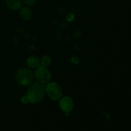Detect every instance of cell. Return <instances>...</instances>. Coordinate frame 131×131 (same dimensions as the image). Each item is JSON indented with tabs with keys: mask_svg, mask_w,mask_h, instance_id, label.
<instances>
[{
	"mask_svg": "<svg viewBox=\"0 0 131 131\" xmlns=\"http://www.w3.org/2000/svg\"><path fill=\"white\" fill-rule=\"evenodd\" d=\"M74 17H75V15H74V14H72V13H69V14L66 15L67 20L69 22H71L72 21V20H74Z\"/></svg>",
	"mask_w": 131,
	"mask_h": 131,
	"instance_id": "7c38bea8",
	"label": "cell"
},
{
	"mask_svg": "<svg viewBox=\"0 0 131 131\" xmlns=\"http://www.w3.org/2000/svg\"><path fill=\"white\" fill-rule=\"evenodd\" d=\"M46 93L52 101H58L63 96L62 88L59 83L55 81H50L46 84Z\"/></svg>",
	"mask_w": 131,
	"mask_h": 131,
	"instance_id": "3957f363",
	"label": "cell"
},
{
	"mask_svg": "<svg viewBox=\"0 0 131 131\" xmlns=\"http://www.w3.org/2000/svg\"><path fill=\"white\" fill-rule=\"evenodd\" d=\"M20 101H21L22 103L24 104H27L29 103V99H28V96H27L26 95H23V97H21V99H20Z\"/></svg>",
	"mask_w": 131,
	"mask_h": 131,
	"instance_id": "8fae6325",
	"label": "cell"
},
{
	"mask_svg": "<svg viewBox=\"0 0 131 131\" xmlns=\"http://www.w3.org/2000/svg\"><path fill=\"white\" fill-rule=\"evenodd\" d=\"M40 66L46 68H48L51 65L52 60H51V58L49 56L44 55V56H43L41 58V59L40 60Z\"/></svg>",
	"mask_w": 131,
	"mask_h": 131,
	"instance_id": "9c48e42d",
	"label": "cell"
},
{
	"mask_svg": "<svg viewBox=\"0 0 131 131\" xmlns=\"http://www.w3.org/2000/svg\"><path fill=\"white\" fill-rule=\"evenodd\" d=\"M23 0H6V6L12 11H18L23 6Z\"/></svg>",
	"mask_w": 131,
	"mask_h": 131,
	"instance_id": "8992f818",
	"label": "cell"
},
{
	"mask_svg": "<svg viewBox=\"0 0 131 131\" xmlns=\"http://www.w3.org/2000/svg\"><path fill=\"white\" fill-rule=\"evenodd\" d=\"M59 106L61 111L64 113H70L74 107V102L72 99L69 96H64L60 99Z\"/></svg>",
	"mask_w": 131,
	"mask_h": 131,
	"instance_id": "5b68a950",
	"label": "cell"
},
{
	"mask_svg": "<svg viewBox=\"0 0 131 131\" xmlns=\"http://www.w3.org/2000/svg\"><path fill=\"white\" fill-rule=\"evenodd\" d=\"M33 73H34L35 79L42 84H47L51 81L52 79V75L48 69L40 65L35 69V70Z\"/></svg>",
	"mask_w": 131,
	"mask_h": 131,
	"instance_id": "277c9868",
	"label": "cell"
},
{
	"mask_svg": "<svg viewBox=\"0 0 131 131\" xmlns=\"http://www.w3.org/2000/svg\"><path fill=\"white\" fill-rule=\"evenodd\" d=\"M34 78V73L29 68H22L15 74V81L20 86L30 85Z\"/></svg>",
	"mask_w": 131,
	"mask_h": 131,
	"instance_id": "7a4b0ae2",
	"label": "cell"
},
{
	"mask_svg": "<svg viewBox=\"0 0 131 131\" xmlns=\"http://www.w3.org/2000/svg\"><path fill=\"white\" fill-rule=\"evenodd\" d=\"M27 66L30 69H35L40 65V59L37 56H31L27 58L26 60Z\"/></svg>",
	"mask_w": 131,
	"mask_h": 131,
	"instance_id": "ba28073f",
	"label": "cell"
},
{
	"mask_svg": "<svg viewBox=\"0 0 131 131\" xmlns=\"http://www.w3.org/2000/svg\"><path fill=\"white\" fill-rule=\"evenodd\" d=\"M23 3L25 5V6L31 7L36 5L37 0H23Z\"/></svg>",
	"mask_w": 131,
	"mask_h": 131,
	"instance_id": "30bf717a",
	"label": "cell"
},
{
	"mask_svg": "<svg viewBox=\"0 0 131 131\" xmlns=\"http://www.w3.org/2000/svg\"><path fill=\"white\" fill-rule=\"evenodd\" d=\"M70 61H71L73 64L78 65L79 62V59L78 58V57L74 56H72V57L70 58Z\"/></svg>",
	"mask_w": 131,
	"mask_h": 131,
	"instance_id": "4fadbf2b",
	"label": "cell"
},
{
	"mask_svg": "<svg viewBox=\"0 0 131 131\" xmlns=\"http://www.w3.org/2000/svg\"><path fill=\"white\" fill-rule=\"evenodd\" d=\"M46 94V84L36 82L31 84L28 88L26 95L29 99V103L37 104L43 100Z\"/></svg>",
	"mask_w": 131,
	"mask_h": 131,
	"instance_id": "6da1fadb",
	"label": "cell"
},
{
	"mask_svg": "<svg viewBox=\"0 0 131 131\" xmlns=\"http://www.w3.org/2000/svg\"><path fill=\"white\" fill-rule=\"evenodd\" d=\"M19 11V15L21 19L24 20H29L33 16V12L30 7L27 6H22Z\"/></svg>",
	"mask_w": 131,
	"mask_h": 131,
	"instance_id": "52a82bcc",
	"label": "cell"
}]
</instances>
